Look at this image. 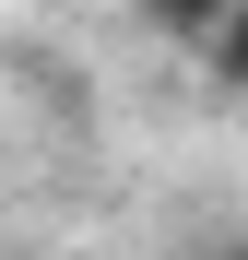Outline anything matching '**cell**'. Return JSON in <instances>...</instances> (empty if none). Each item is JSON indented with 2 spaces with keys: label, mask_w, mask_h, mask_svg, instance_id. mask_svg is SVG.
Masks as SVG:
<instances>
[{
  "label": "cell",
  "mask_w": 248,
  "mask_h": 260,
  "mask_svg": "<svg viewBox=\"0 0 248 260\" xmlns=\"http://www.w3.org/2000/svg\"><path fill=\"white\" fill-rule=\"evenodd\" d=\"M225 12H236V0H142V24H154V36H178V48H213Z\"/></svg>",
  "instance_id": "6da1fadb"
},
{
  "label": "cell",
  "mask_w": 248,
  "mask_h": 260,
  "mask_svg": "<svg viewBox=\"0 0 248 260\" xmlns=\"http://www.w3.org/2000/svg\"><path fill=\"white\" fill-rule=\"evenodd\" d=\"M213 71H225L236 95H248V0H236V12H225V36H213Z\"/></svg>",
  "instance_id": "7a4b0ae2"
}]
</instances>
